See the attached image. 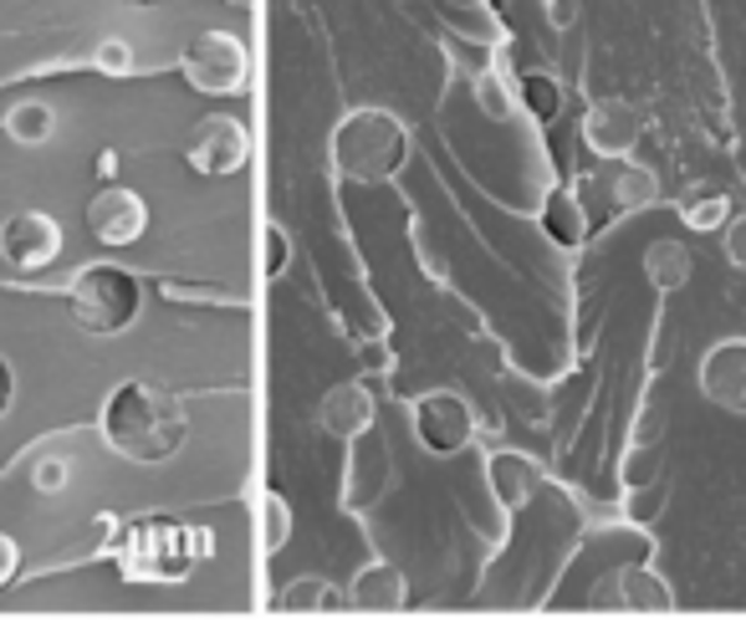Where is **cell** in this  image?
<instances>
[{"label":"cell","instance_id":"1","mask_svg":"<svg viewBox=\"0 0 746 623\" xmlns=\"http://www.w3.org/2000/svg\"><path fill=\"white\" fill-rule=\"evenodd\" d=\"M102 439L108 450L134 465H164V460L179 456V445L189 435L185 404L174 399L170 388L149 384V378H128L119 384L108 399H102Z\"/></svg>","mask_w":746,"mask_h":623},{"label":"cell","instance_id":"2","mask_svg":"<svg viewBox=\"0 0 746 623\" xmlns=\"http://www.w3.org/2000/svg\"><path fill=\"white\" fill-rule=\"evenodd\" d=\"M215 552V537L200 526H185L174 516H138L119 532L113 562H119L123 583L138 588H174L195 573V562Z\"/></svg>","mask_w":746,"mask_h":623},{"label":"cell","instance_id":"3","mask_svg":"<svg viewBox=\"0 0 746 623\" xmlns=\"http://www.w3.org/2000/svg\"><path fill=\"white\" fill-rule=\"evenodd\" d=\"M409 159V128L389 108H358L333 128V169L353 185H384Z\"/></svg>","mask_w":746,"mask_h":623},{"label":"cell","instance_id":"4","mask_svg":"<svg viewBox=\"0 0 746 623\" xmlns=\"http://www.w3.org/2000/svg\"><path fill=\"white\" fill-rule=\"evenodd\" d=\"M67 307L72 322L92 337H119L128 333L144 312V287H138L134 271L113 266V261H92L72 276L67 287Z\"/></svg>","mask_w":746,"mask_h":623},{"label":"cell","instance_id":"5","mask_svg":"<svg viewBox=\"0 0 746 623\" xmlns=\"http://www.w3.org/2000/svg\"><path fill=\"white\" fill-rule=\"evenodd\" d=\"M179 72L195 92H210V98H236L246 77H251V51L246 41L231 32H200L179 51Z\"/></svg>","mask_w":746,"mask_h":623},{"label":"cell","instance_id":"6","mask_svg":"<svg viewBox=\"0 0 746 623\" xmlns=\"http://www.w3.org/2000/svg\"><path fill=\"white\" fill-rule=\"evenodd\" d=\"M409 420H414V435H420V445L430 456H460L475 435V414L456 388H430V394H420L414 409H409Z\"/></svg>","mask_w":746,"mask_h":623},{"label":"cell","instance_id":"7","mask_svg":"<svg viewBox=\"0 0 746 623\" xmlns=\"http://www.w3.org/2000/svg\"><path fill=\"white\" fill-rule=\"evenodd\" d=\"M185 159L195 174L225 179V174L246 169V159H251V134H246V123L231 119V113H210V119H200L189 128Z\"/></svg>","mask_w":746,"mask_h":623},{"label":"cell","instance_id":"8","mask_svg":"<svg viewBox=\"0 0 746 623\" xmlns=\"http://www.w3.org/2000/svg\"><path fill=\"white\" fill-rule=\"evenodd\" d=\"M696 388L721 414H746V337H716L696 363Z\"/></svg>","mask_w":746,"mask_h":623},{"label":"cell","instance_id":"9","mask_svg":"<svg viewBox=\"0 0 746 623\" xmlns=\"http://www.w3.org/2000/svg\"><path fill=\"white\" fill-rule=\"evenodd\" d=\"M62 256V225L47 210H21L0 225V261L16 271H47Z\"/></svg>","mask_w":746,"mask_h":623},{"label":"cell","instance_id":"10","mask_svg":"<svg viewBox=\"0 0 746 623\" xmlns=\"http://www.w3.org/2000/svg\"><path fill=\"white\" fill-rule=\"evenodd\" d=\"M645 138V113L629 98H598L588 113H583V144L598 153V159H629Z\"/></svg>","mask_w":746,"mask_h":623},{"label":"cell","instance_id":"11","mask_svg":"<svg viewBox=\"0 0 746 623\" xmlns=\"http://www.w3.org/2000/svg\"><path fill=\"white\" fill-rule=\"evenodd\" d=\"M87 230L102 240V246H134L144 230H149V204L144 195H134L128 185H108L87 200Z\"/></svg>","mask_w":746,"mask_h":623},{"label":"cell","instance_id":"12","mask_svg":"<svg viewBox=\"0 0 746 623\" xmlns=\"http://www.w3.org/2000/svg\"><path fill=\"white\" fill-rule=\"evenodd\" d=\"M598 608H619V613H670L675 608V588L664 583L655 568L629 562L613 577H604V588L594 593Z\"/></svg>","mask_w":746,"mask_h":623},{"label":"cell","instance_id":"13","mask_svg":"<svg viewBox=\"0 0 746 623\" xmlns=\"http://www.w3.org/2000/svg\"><path fill=\"white\" fill-rule=\"evenodd\" d=\"M486 481H492V496L507 511H522V506H532V496L543 490V465L532 456H522V450H496L492 460H486Z\"/></svg>","mask_w":746,"mask_h":623},{"label":"cell","instance_id":"14","mask_svg":"<svg viewBox=\"0 0 746 623\" xmlns=\"http://www.w3.org/2000/svg\"><path fill=\"white\" fill-rule=\"evenodd\" d=\"M598 189H604L609 210H619V215L649 210V204L660 200V179H655V169L634 164V159H609V169L598 174Z\"/></svg>","mask_w":746,"mask_h":623},{"label":"cell","instance_id":"15","mask_svg":"<svg viewBox=\"0 0 746 623\" xmlns=\"http://www.w3.org/2000/svg\"><path fill=\"white\" fill-rule=\"evenodd\" d=\"M318 420L333 439H358L373 429V394L363 384H338L327 388V399L318 404Z\"/></svg>","mask_w":746,"mask_h":623},{"label":"cell","instance_id":"16","mask_svg":"<svg viewBox=\"0 0 746 623\" xmlns=\"http://www.w3.org/2000/svg\"><path fill=\"white\" fill-rule=\"evenodd\" d=\"M348 603H353L358 613H399V608H405V573H399L394 562H369V568L353 577Z\"/></svg>","mask_w":746,"mask_h":623},{"label":"cell","instance_id":"17","mask_svg":"<svg viewBox=\"0 0 746 623\" xmlns=\"http://www.w3.org/2000/svg\"><path fill=\"white\" fill-rule=\"evenodd\" d=\"M645 276L655 291H680L691 276H696V256H691V246L675 236H660L645 246Z\"/></svg>","mask_w":746,"mask_h":623},{"label":"cell","instance_id":"18","mask_svg":"<svg viewBox=\"0 0 746 623\" xmlns=\"http://www.w3.org/2000/svg\"><path fill=\"white\" fill-rule=\"evenodd\" d=\"M543 230L552 236V246H562V251H573V246L588 240V210H583V200H577L573 189H547Z\"/></svg>","mask_w":746,"mask_h":623},{"label":"cell","instance_id":"19","mask_svg":"<svg viewBox=\"0 0 746 623\" xmlns=\"http://www.w3.org/2000/svg\"><path fill=\"white\" fill-rule=\"evenodd\" d=\"M736 215L731 210V195L716 185H696L680 195V220L691 225V230H700V236H716V230H726V220Z\"/></svg>","mask_w":746,"mask_h":623},{"label":"cell","instance_id":"20","mask_svg":"<svg viewBox=\"0 0 746 623\" xmlns=\"http://www.w3.org/2000/svg\"><path fill=\"white\" fill-rule=\"evenodd\" d=\"M0 128H5V138L21 144V149H41V144L57 134V113H51L41 98H26V102H16V108L5 113Z\"/></svg>","mask_w":746,"mask_h":623},{"label":"cell","instance_id":"21","mask_svg":"<svg viewBox=\"0 0 746 623\" xmlns=\"http://www.w3.org/2000/svg\"><path fill=\"white\" fill-rule=\"evenodd\" d=\"M517 102H522L537 123H552L562 113V87L552 83L547 72H526L522 83H517Z\"/></svg>","mask_w":746,"mask_h":623},{"label":"cell","instance_id":"22","mask_svg":"<svg viewBox=\"0 0 746 623\" xmlns=\"http://www.w3.org/2000/svg\"><path fill=\"white\" fill-rule=\"evenodd\" d=\"M287 537H291V511H287V501H282L276 490H266V496H261V547L276 552Z\"/></svg>","mask_w":746,"mask_h":623},{"label":"cell","instance_id":"23","mask_svg":"<svg viewBox=\"0 0 746 623\" xmlns=\"http://www.w3.org/2000/svg\"><path fill=\"white\" fill-rule=\"evenodd\" d=\"M475 102H481V113H492V119H511V108H517L501 72H475Z\"/></svg>","mask_w":746,"mask_h":623},{"label":"cell","instance_id":"24","mask_svg":"<svg viewBox=\"0 0 746 623\" xmlns=\"http://www.w3.org/2000/svg\"><path fill=\"white\" fill-rule=\"evenodd\" d=\"M92 67H98L102 77H128V72H134V47H128L123 36H108V41H98V51H92Z\"/></svg>","mask_w":746,"mask_h":623},{"label":"cell","instance_id":"25","mask_svg":"<svg viewBox=\"0 0 746 623\" xmlns=\"http://www.w3.org/2000/svg\"><path fill=\"white\" fill-rule=\"evenodd\" d=\"M67 475H72L67 456H41L32 465V486L47 490V496H57V490H67Z\"/></svg>","mask_w":746,"mask_h":623},{"label":"cell","instance_id":"26","mask_svg":"<svg viewBox=\"0 0 746 623\" xmlns=\"http://www.w3.org/2000/svg\"><path fill=\"white\" fill-rule=\"evenodd\" d=\"M282 603H287V608H338L343 598L333 588H323L318 577H302V583H297V588H291Z\"/></svg>","mask_w":746,"mask_h":623},{"label":"cell","instance_id":"27","mask_svg":"<svg viewBox=\"0 0 746 623\" xmlns=\"http://www.w3.org/2000/svg\"><path fill=\"white\" fill-rule=\"evenodd\" d=\"M721 251H726V261L736 271H746V210H736V215L726 220V230H721Z\"/></svg>","mask_w":746,"mask_h":623},{"label":"cell","instance_id":"28","mask_svg":"<svg viewBox=\"0 0 746 623\" xmlns=\"http://www.w3.org/2000/svg\"><path fill=\"white\" fill-rule=\"evenodd\" d=\"M261 236H266V276H282V266H287V256H291L287 236H282V225H266Z\"/></svg>","mask_w":746,"mask_h":623},{"label":"cell","instance_id":"29","mask_svg":"<svg viewBox=\"0 0 746 623\" xmlns=\"http://www.w3.org/2000/svg\"><path fill=\"white\" fill-rule=\"evenodd\" d=\"M16 573H21V547H16V537L0 532V588H5Z\"/></svg>","mask_w":746,"mask_h":623},{"label":"cell","instance_id":"30","mask_svg":"<svg viewBox=\"0 0 746 623\" xmlns=\"http://www.w3.org/2000/svg\"><path fill=\"white\" fill-rule=\"evenodd\" d=\"M11 404H16V369L0 358V420L11 414Z\"/></svg>","mask_w":746,"mask_h":623},{"label":"cell","instance_id":"31","mask_svg":"<svg viewBox=\"0 0 746 623\" xmlns=\"http://www.w3.org/2000/svg\"><path fill=\"white\" fill-rule=\"evenodd\" d=\"M123 5H138V11H149V5H164V0H123Z\"/></svg>","mask_w":746,"mask_h":623}]
</instances>
